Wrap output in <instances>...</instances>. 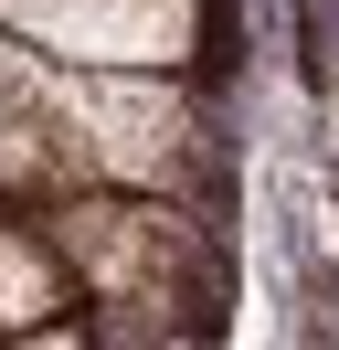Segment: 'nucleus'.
<instances>
[{"label": "nucleus", "mask_w": 339, "mask_h": 350, "mask_svg": "<svg viewBox=\"0 0 339 350\" xmlns=\"http://www.w3.org/2000/svg\"><path fill=\"white\" fill-rule=\"evenodd\" d=\"M85 149H96V180H138V191H212L223 180V149H202L180 117V96L148 85V75H106V85H64Z\"/></svg>", "instance_id": "f257e3e1"}, {"label": "nucleus", "mask_w": 339, "mask_h": 350, "mask_svg": "<svg viewBox=\"0 0 339 350\" xmlns=\"http://www.w3.org/2000/svg\"><path fill=\"white\" fill-rule=\"evenodd\" d=\"M0 22L42 32L64 53H96V64H180L191 0H0Z\"/></svg>", "instance_id": "f03ea898"}, {"label": "nucleus", "mask_w": 339, "mask_h": 350, "mask_svg": "<svg viewBox=\"0 0 339 350\" xmlns=\"http://www.w3.org/2000/svg\"><path fill=\"white\" fill-rule=\"evenodd\" d=\"M42 308H64V255L42 244V223H0V329H42Z\"/></svg>", "instance_id": "7ed1b4c3"}]
</instances>
